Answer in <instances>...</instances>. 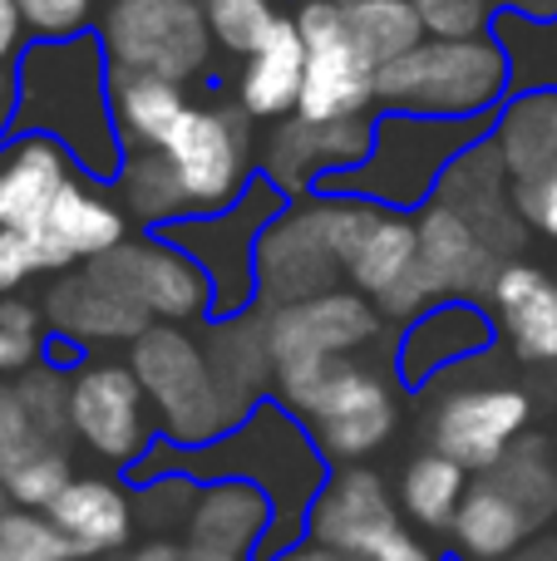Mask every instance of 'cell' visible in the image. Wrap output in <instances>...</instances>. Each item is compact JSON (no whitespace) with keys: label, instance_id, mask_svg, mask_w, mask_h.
<instances>
[{"label":"cell","instance_id":"obj_48","mask_svg":"<svg viewBox=\"0 0 557 561\" xmlns=\"http://www.w3.org/2000/svg\"><path fill=\"white\" fill-rule=\"evenodd\" d=\"M355 561H444V552H440V547H430V537H424L414 523H400V527H390V533H385L371 552L355 557Z\"/></svg>","mask_w":557,"mask_h":561},{"label":"cell","instance_id":"obj_54","mask_svg":"<svg viewBox=\"0 0 557 561\" xmlns=\"http://www.w3.org/2000/svg\"><path fill=\"white\" fill-rule=\"evenodd\" d=\"M519 10H533V15H557V0H519Z\"/></svg>","mask_w":557,"mask_h":561},{"label":"cell","instance_id":"obj_21","mask_svg":"<svg viewBox=\"0 0 557 561\" xmlns=\"http://www.w3.org/2000/svg\"><path fill=\"white\" fill-rule=\"evenodd\" d=\"M493 340H499V325L479 300H440L405 325L400 345H395V379L405 389H424L440 375L459 369L464 359L484 355Z\"/></svg>","mask_w":557,"mask_h":561},{"label":"cell","instance_id":"obj_22","mask_svg":"<svg viewBox=\"0 0 557 561\" xmlns=\"http://www.w3.org/2000/svg\"><path fill=\"white\" fill-rule=\"evenodd\" d=\"M414 232H420V266L434 280L440 300H484L499 266L509 262L440 197H430L414 213Z\"/></svg>","mask_w":557,"mask_h":561},{"label":"cell","instance_id":"obj_30","mask_svg":"<svg viewBox=\"0 0 557 561\" xmlns=\"http://www.w3.org/2000/svg\"><path fill=\"white\" fill-rule=\"evenodd\" d=\"M489 144L513 183H533L557 168V89H513L489 118Z\"/></svg>","mask_w":557,"mask_h":561},{"label":"cell","instance_id":"obj_26","mask_svg":"<svg viewBox=\"0 0 557 561\" xmlns=\"http://www.w3.org/2000/svg\"><path fill=\"white\" fill-rule=\"evenodd\" d=\"M49 523L65 533V542L75 547V561L114 557L134 542L138 513H134V483L99 473H75V483L49 503Z\"/></svg>","mask_w":557,"mask_h":561},{"label":"cell","instance_id":"obj_24","mask_svg":"<svg viewBox=\"0 0 557 561\" xmlns=\"http://www.w3.org/2000/svg\"><path fill=\"white\" fill-rule=\"evenodd\" d=\"M484 300L513 359L543 369L557 365V280L543 266L509 256Z\"/></svg>","mask_w":557,"mask_h":561},{"label":"cell","instance_id":"obj_23","mask_svg":"<svg viewBox=\"0 0 557 561\" xmlns=\"http://www.w3.org/2000/svg\"><path fill=\"white\" fill-rule=\"evenodd\" d=\"M203 350H207V365H213L217 389H223L237 424H242L262 399L276 394V355H272V335H266L262 306L203 320Z\"/></svg>","mask_w":557,"mask_h":561},{"label":"cell","instance_id":"obj_7","mask_svg":"<svg viewBox=\"0 0 557 561\" xmlns=\"http://www.w3.org/2000/svg\"><path fill=\"white\" fill-rule=\"evenodd\" d=\"M99 45L114 75H163L187 84L207 75L217 39L203 0H104Z\"/></svg>","mask_w":557,"mask_h":561},{"label":"cell","instance_id":"obj_50","mask_svg":"<svg viewBox=\"0 0 557 561\" xmlns=\"http://www.w3.org/2000/svg\"><path fill=\"white\" fill-rule=\"evenodd\" d=\"M15 118H20V69L10 59H0V144L10 138Z\"/></svg>","mask_w":557,"mask_h":561},{"label":"cell","instance_id":"obj_51","mask_svg":"<svg viewBox=\"0 0 557 561\" xmlns=\"http://www.w3.org/2000/svg\"><path fill=\"white\" fill-rule=\"evenodd\" d=\"M20 39H25V15L15 0H0V59H15Z\"/></svg>","mask_w":557,"mask_h":561},{"label":"cell","instance_id":"obj_36","mask_svg":"<svg viewBox=\"0 0 557 561\" xmlns=\"http://www.w3.org/2000/svg\"><path fill=\"white\" fill-rule=\"evenodd\" d=\"M345 30H351L355 49H361L375 69L410 55L424 39L414 0H355V5H345Z\"/></svg>","mask_w":557,"mask_h":561},{"label":"cell","instance_id":"obj_6","mask_svg":"<svg viewBox=\"0 0 557 561\" xmlns=\"http://www.w3.org/2000/svg\"><path fill=\"white\" fill-rule=\"evenodd\" d=\"M128 365H134L138 385L154 404L158 438H168L178 448H203L213 438H223L227 428H237L232 409L217 389L213 365H207L203 335H193L187 325L154 320L128 345Z\"/></svg>","mask_w":557,"mask_h":561},{"label":"cell","instance_id":"obj_11","mask_svg":"<svg viewBox=\"0 0 557 561\" xmlns=\"http://www.w3.org/2000/svg\"><path fill=\"white\" fill-rule=\"evenodd\" d=\"M292 20L306 39V84L296 114L316 118V124L371 114V104H380L375 99V65L355 49L341 0H296Z\"/></svg>","mask_w":557,"mask_h":561},{"label":"cell","instance_id":"obj_32","mask_svg":"<svg viewBox=\"0 0 557 561\" xmlns=\"http://www.w3.org/2000/svg\"><path fill=\"white\" fill-rule=\"evenodd\" d=\"M420 266V232H414L410 213L380 207V217L371 222V232L361 237V247L345 262V286L365 290L371 300L390 296L405 276Z\"/></svg>","mask_w":557,"mask_h":561},{"label":"cell","instance_id":"obj_27","mask_svg":"<svg viewBox=\"0 0 557 561\" xmlns=\"http://www.w3.org/2000/svg\"><path fill=\"white\" fill-rule=\"evenodd\" d=\"M272 523H276V507L257 483H247V478H203L178 537L203 542L227 557L257 561L266 537H272Z\"/></svg>","mask_w":557,"mask_h":561},{"label":"cell","instance_id":"obj_52","mask_svg":"<svg viewBox=\"0 0 557 561\" xmlns=\"http://www.w3.org/2000/svg\"><path fill=\"white\" fill-rule=\"evenodd\" d=\"M266 561H351V557H341V552H331V547H321V542H311V537H302V542L282 547V552H272Z\"/></svg>","mask_w":557,"mask_h":561},{"label":"cell","instance_id":"obj_10","mask_svg":"<svg viewBox=\"0 0 557 561\" xmlns=\"http://www.w3.org/2000/svg\"><path fill=\"white\" fill-rule=\"evenodd\" d=\"M69 434L124 473L158 444L154 404L128 359H79L69 369Z\"/></svg>","mask_w":557,"mask_h":561},{"label":"cell","instance_id":"obj_1","mask_svg":"<svg viewBox=\"0 0 557 561\" xmlns=\"http://www.w3.org/2000/svg\"><path fill=\"white\" fill-rule=\"evenodd\" d=\"M154 473L247 478V483H257L276 507L272 537H266L262 557H257V561H266L272 552H282V547L306 537V513H311L316 493H321L326 478H331V463H326V454L316 448L311 428L272 394L237 428H227L223 438H213V444H203V448H178V444H168V438H158L124 478L128 483H144V478H154Z\"/></svg>","mask_w":557,"mask_h":561},{"label":"cell","instance_id":"obj_8","mask_svg":"<svg viewBox=\"0 0 557 561\" xmlns=\"http://www.w3.org/2000/svg\"><path fill=\"white\" fill-rule=\"evenodd\" d=\"M286 203L292 197L257 173L232 207L168 227V237L213 280V316H237V310L257 306V242H262L266 222L286 213Z\"/></svg>","mask_w":557,"mask_h":561},{"label":"cell","instance_id":"obj_3","mask_svg":"<svg viewBox=\"0 0 557 561\" xmlns=\"http://www.w3.org/2000/svg\"><path fill=\"white\" fill-rule=\"evenodd\" d=\"M276 399L311 428L331 468L375 458L400 428L395 385L361 359H316L276 369Z\"/></svg>","mask_w":557,"mask_h":561},{"label":"cell","instance_id":"obj_4","mask_svg":"<svg viewBox=\"0 0 557 561\" xmlns=\"http://www.w3.org/2000/svg\"><path fill=\"white\" fill-rule=\"evenodd\" d=\"M513 94L503 45L493 35L434 39L424 35L410 55L375 69V99L395 114L430 118H493Z\"/></svg>","mask_w":557,"mask_h":561},{"label":"cell","instance_id":"obj_38","mask_svg":"<svg viewBox=\"0 0 557 561\" xmlns=\"http://www.w3.org/2000/svg\"><path fill=\"white\" fill-rule=\"evenodd\" d=\"M49 448H69V444H55V438L45 434V424L30 414V404H25V394H20L15 375L0 379V478H10L20 463L49 454Z\"/></svg>","mask_w":557,"mask_h":561},{"label":"cell","instance_id":"obj_2","mask_svg":"<svg viewBox=\"0 0 557 561\" xmlns=\"http://www.w3.org/2000/svg\"><path fill=\"white\" fill-rule=\"evenodd\" d=\"M15 128L59 138L75 153L79 173L114 183L128 148L114 124V69L99 35L35 39V49H25Z\"/></svg>","mask_w":557,"mask_h":561},{"label":"cell","instance_id":"obj_29","mask_svg":"<svg viewBox=\"0 0 557 561\" xmlns=\"http://www.w3.org/2000/svg\"><path fill=\"white\" fill-rule=\"evenodd\" d=\"M306 84V39L292 15L276 20V30L247 55L242 75H237V104L257 118V124H276V118L296 114Z\"/></svg>","mask_w":557,"mask_h":561},{"label":"cell","instance_id":"obj_25","mask_svg":"<svg viewBox=\"0 0 557 561\" xmlns=\"http://www.w3.org/2000/svg\"><path fill=\"white\" fill-rule=\"evenodd\" d=\"M75 178L79 163L59 138L20 128L10 144H0V227L35 232Z\"/></svg>","mask_w":557,"mask_h":561},{"label":"cell","instance_id":"obj_15","mask_svg":"<svg viewBox=\"0 0 557 561\" xmlns=\"http://www.w3.org/2000/svg\"><path fill=\"white\" fill-rule=\"evenodd\" d=\"M272 335L276 369L282 365H316V359H351L385 335V316L365 290L336 286L321 296L292 300V306L262 310Z\"/></svg>","mask_w":557,"mask_h":561},{"label":"cell","instance_id":"obj_35","mask_svg":"<svg viewBox=\"0 0 557 561\" xmlns=\"http://www.w3.org/2000/svg\"><path fill=\"white\" fill-rule=\"evenodd\" d=\"M493 39L503 45L513 89H557V15L533 10H499Z\"/></svg>","mask_w":557,"mask_h":561},{"label":"cell","instance_id":"obj_9","mask_svg":"<svg viewBox=\"0 0 557 561\" xmlns=\"http://www.w3.org/2000/svg\"><path fill=\"white\" fill-rule=\"evenodd\" d=\"M252 124L257 118L242 104H187V114L168 134L163 153L193 203V217L232 207L257 178Z\"/></svg>","mask_w":557,"mask_h":561},{"label":"cell","instance_id":"obj_28","mask_svg":"<svg viewBox=\"0 0 557 561\" xmlns=\"http://www.w3.org/2000/svg\"><path fill=\"white\" fill-rule=\"evenodd\" d=\"M538 533L543 527L528 517V507L493 473H479L450 523V547L464 561H503L519 552V547H528Z\"/></svg>","mask_w":557,"mask_h":561},{"label":"cell","instance_id":"obj_55","mask_svg":"<svg viewBox=\"0 0 557 561\" xmlns=\"http://www.w3.org/2000/svg\"><path fill=\"white\" fill-rule=\"evenodd\" d=\"M10 507H15V497H10V488H5V483H0V517H5V513H10Z\"/></svg>","mask_w":557,"mask_h":561},{"label":"cell","instance_id":"obj_53","mask_svg":"<svg viewBox=\"0 0 557 561\" xmlns=\"http://www.w3.org/2000/svg\"><path fill=\"white\" fill-rule=\"evenodd\" d=\"M503 561H557V537H533L528 547H519V552Z\"/></svg>","mask_w":557,"mask_h":561},{"label":"cell","instance_id":"obj_5","mask_svg":"<svg viewBox=\"0 0 557 561\" xmlns=\"http://www.w3.org/2000/svg\"><path fill=\"white\" fill-rule=\"evenodd\" d=\"M484 134H489V118H430V114L385 108V118H375L371 158L321 187L326 193L371 197V203L395 207V213H420L434 197V187H440L444 168L469 144H479Z\"/></svg>","mask_w":557,"mask_h":561},{"label":"cell","instance_id":"obj_41","mask_svg":"<svg viewBox=\"0 0 557 561\" xmlns=\"http://www.w3.org/2000/svg\"><path fill=\"white\" fill-rule=\"evenodd\" d=\"M45 350H49V325L39 316V306H30L20 296H0V379L39 365Z\"/></svg>","mask_w":557,"mask_h":561},{"label":"cell","instance_id":"obj_17","mask_svg":"<svg viewBox=\"0 0 557 561\" xmlns=\"http://www.w3.org/2000/svg\"><path fill=\"white\" fill-rule=\"evenodd\" d=\"M39 316H45L49 335L75 345L79 355L99 345H134L154 320L144 316L138 300H128L94 262L59 272L49 280V290L39 296Z\"/></svg>","mask_w":557,"mask_h":561},{"label":"cell","instance_id":"obj_57","mask_svg":"<svg viewBox=\"0 0 557 561\" xmlns=\"http://www.w3.org/2000/svg\"><path fill=\"white\" fill-rule=\"evenodd\" d=\"M341 5H355V0H341Z\"/></svg>","mask_w":557,"mask_h":561},{"label":"cell","instance_id":"obj_19","mask_svg":"<svg viewBox=\"0 0 557 561\" xmlns=\"http://www.w3.org/2000/svg\"><path fill=\"white\" fill-rule=\"evenodd\" d=\"M400 523H405L400 497L385 483V473H375L371 463H351V468H331L326 488L316 493L311 513H306V537L355 561Z\"/></svg>","mask_w":557,"mask_h":561},{"label":"cell","instance_id":"obj_34","mask_svg":"<svg viewBox=\"0 0 557 561\" xmlns=\"http://www.w3.org/2000/svg\"><path fill=\"white\" fill-rule=\"evenodd\" d=\"M464 493H469V468L454 463L440 448L414 454L400 473V513H405V523H414L420 533H450Z\"/></svg>","mask_w":557,"mask_h":561},{"label":"cell","instance_id":"obj_12","mask_svg":"<svg viewBox=\"0 0 557 561\" xmlns=\"http://www.w3.org/2000/svg\"><path fill=\"white\" fill-rule=\"evenodd\" d=\"M341 280H345V262L336 252L331 232H326L316 193L292 197L286 213H276L266 222L262 242H257V306L262 310L292 306V300L336 290Z\"/></svg>","mask_w":557,"mask_h":561},{"label":"cell","instance_id":"obj_43","mask_svg":"<svg viewBox=\"0 0 557 561\" xmlns=\"http://www.w3.org/2000/svg\"><path fill=\"white\" fill-rule=\"evenodd\" d=\"M0 483L10 488L15 507H35V513H49V503H55V497L65 493L69 483H75V463H69V448H49V454L30 458V463H20L15 473L0 478Z\"/></svg>","mask_w":557,"mask_h":561},{"label":"cell","instance_id":"obj_45","mask_svg":"<svg viewBox=\"0 0 557 561\" xmlns=\"http://www.w3.org/2000/svg\"><path fill=\"white\" fill-rule=\"evenodd\" d=\"M15 5L35 39H69L84 35L89 20H99L104 0H15Z\"/></svg>","mask_w":557,"mask_h":561},{"label":"cell","instance_id":"obj_20","mask_svg":"<svg viewBox=\"0 0 557 561\" xmlns=\"http://www.w3.org/2000/svg\"><path fill=\"white\" fill-rule=\"evenodd\" d=\"M434 197L450 203L499 256H519L523 237H528V222H523V213H519V183H513V173L503 168L489 134H484L479 144H469L444 168Z\"/></svg>","mask_w":557,"mask_h":561},{"label":"cell","instance_id":"obj_40","mask_svg":"<svg viewBox=\"0 0 557 561\" xmlns=\"http://www.w3.org/2000/svg\"><path fill=\"white\" fill-rule=\"evenodd\" d=\"M203 10H207V25H213L217 49L242 55V59L252 55V49L276 30V20H282V10H276L272 0H203Z\"/></svg>","mask_w":557,"mask_h":561},{"label":"cell","instance_id":"obj_42","mask_svg":"<svg viewBox=\"0 0 557 561\" xmlns=\"http://www.w3.org/2000/svg\"><path fill=\"white\" fill-rule=\"evenodd\" d=\"M0 561H75V547L49 523V513L10 507L0 517Z\"/></svg>","mask_w":557,"mask_h":561},{"label":"cell","instance_id":"obj_37","mask_svg":"<svg viewBox=\"0 0 557 561\" xmlns=\"http://www.w3.org/2000/svg\"><path fill=\"white\" fill-rule=\"evenodd\" d=\"M489 473L528 507V517L538 527H548L557 517V448L548 438H519Z\"/></svg>","mask_w":557,"mask_h":561},{"label":"cell","instance_id":"obj_39","mask_svg":"<svg viewBox=\"0 0 557 561\" xmlns=\"http://www.w3.org/2000/svg\"><path fill=\"white\" fill-rule=\"evenodd\" d=\"M197 483H203V478H193V473H154V478H144V483H134L138 527H148L154 537L183 533L187 507H193V497H197Z\"/></svg>","mask_w":557,"mask_h":561},{"label":"cell","instance_id":"obj_49","mask_svg":"<svg viewBox=\"0 0 557 561\" xmlns=\"http://www.w3.org/2000/svg\"><path fill=\"white\" fill-rule=\"evenodd\" d=\"M134 561H247V557H227V552H213V547L203 542H187V537H148V542H138Z\"/></svg>","mask_w":557,"mask_h":561},{"label":"cell","instance_id":"obj_13","mask_svg":"<svg viewBox=\"0 0 557 561\" xmlns=\"http://www.w3.org/2000/svg\"><path fill=\"white\" fill-rule=\"evenodd\" d=\"M94 266L114 280L128 300H138L148 320H163V325L213 320V280H207L203 266L168 232L128 237L114 252L99 256Z\"/></svg>","mask_w":557,"mask_h":561},{"label":"cell","instance_id":"obj_46","mask_svg":"<svg viewBox=\"0 0 557 561\" xmlns=\"http://www.w3.org/2000/svg\"><path fill=\"white\" fill-rule=\"evenodd\" d=\"M35 276H45V272H39V256H35L30 232L0 227V296H20V286Z\"/></svg>","mask_w":557,"mask_h":561},{"label":"cell","instance_id":"obj_14","mask_svg":"<svg viewBox=\"0 0 557 561\" xmlns=\"http://www.w3.org/2000/svg\"><path fill=\"white\" fill-rule=\"evenodd\" d=\"M533 394L523 385H464L430 409V448L450 454L469 473H489L519 438H528Z\"/></svg>","mask_w":557,"mask_h":561},{"label":"cell","instance_id":"obj_33","mask_svg":"<svg viewBox=\"0 0 557 561\" xmlns=\"http://www.w3.org/2000/svg\"><path fill=\"white\" fill-rule=\"evenodd\" d=\"M193 99L163 75H114V124L124 148H163Z\"/></svg>","mask_w":557,"mask_h":561},{"label":"cell","instance_id":"obj_47","mask_svg":"<svg viewBox=\"0 0 557 561\" xmlns=\"http://www.w3.org/2000/svg\"><path fill=\"white\" fill-rule=\"evenodd\" d=\"M519 213L533 232L557 242V168H548V173L533 178V183H519Z\"/></svg>","mask_w":557,"mask_h":561},{"label":"cell","instance_id":"obj_44","mask_svg":"<svg viewBox=\"0 0 557 561\" xmlns=\"http://www.w3.org/2000/svg\"><path fill=\"white\" fill-rule=\"evenodd\" d=\"M414 10H420L424 35H434V39L493 35V20H499L493 0H414Z\"/></svg>","mask_w":557,"mask_h":561},{"label":"cell","instance_id":"obj_18","mask_svg":"<svg viewBox=\"0 0 557 561\" xmlns=\"http://www.w3.org/2000/svg\"><path fill=\"white\" fill-rule=\"evenodd\" d=\"M128 213L118 203V193H109V183L79 173L75 183L59 193V203L49 207V217L30 232L39 256V272L59 276L75 272L84 262H99L104 252H114L118 242H128Z\"/></svg>","mask_w":557,"mask_h":561},{"label":"cell","instance_id":"obj_31","mask_svg":"<svg viewBox=\"0 0 557 561\" xmlns=\"http://www.w3.org/2000/svg\"><path fill=\"white\" fill-rule=\"evenodd\" d=\"M114 193H118V203H124L128 222L148 227V232H168V227L193 217V203H187V193H183V183H178L163 148H128L124 168H118V178H114Z\"/></svg>","mask_w":557,"mask_h":561},{"label":"cell","instance_id":"obj_16","mask_svg":"<svg viewBox=\"0 0 557 561\" xmlns=\"http://www.w3.org/2000/svg\"><path fill=\"white\" fill-rule=\"evenodd\" d=\"M375 144V118H331V124H316V118L286 114L272 124V134L262 138V153H257V173L266 183H276L286 197H306L321 183L351 173L371 158Z\"/></svg>","mask_w":557,"mask_h":561},{"label":"cell","instance_id":"obj_56","mask_svg":"<svg viewBox=\"0 0 557 561\" xmlns=\"http://www.w3.org/2000/svg\"><path fill=\"white\" fill-rule=\"evenodd\" d=\"M94 561H134V557H124V552H114V557H94Z\"/></svg>","mask_w":557,"mask_h":561}]
</instances>
